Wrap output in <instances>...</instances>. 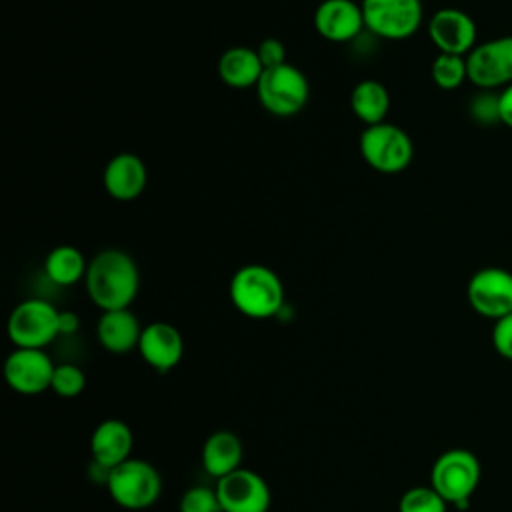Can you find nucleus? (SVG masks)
Here are the masks:
<instances>
[{
  "instance_id": "obj_1",
  "label": "nucleus",
  "mask_w": 512,
  "mask_h": 512,
  "mask_svg": "<svg viewBox=\"0 0 512 512\" xmlns=\"http://www.w3.org/2000/svg\"><path fill=\"white\" fill-rule=\"evenodd\" d=\"M84 286L102 312L130 308L140 288L136 260L122 248H104L88 260Z\"/></svg>"
},
{
  "instance_id": "obj_2",
  "label": "nucleus",
  "mask_w": 512,
  "mask_h": 512,
  "mask_svg": "<svg viewBox=\"0 0 512 512\" xmlns=\"http://www.w3.org/2000/svg\"><path fill=\"white\" fill-rule=\"evenodd\" d=\"M232 306L246 318L268 320L284 308V284L266 264L240 266L228 286Z\"/></svg>"
},
{
  "instance_id": "obj_3",
  "label": "nucleus",
  "mask_w": 512,
  "mask_h": 512,
  "mask_svg": "<svg viewBox=\"0 0 512 512\" xmlns=\"http://www.w3.org/2000/svg\"><path fill=\"white\" fill-rule=\"evenodd\" d=\"M482 478V466L466 448L442 452L430 470V486L452 506L466 508Z\"/></svg>"
},
{
  "instance_id": "obj_4",
  "label": "nucleus",
  "mask_w": 512,
  "mask_h": 512,
  "mask_svg": "<svg viewBox=\"0 0 512 512\" xmlns=\"http://www.w3.org/2000/svg\"><path fill=\"white\" fill-rule=\"evenodd\" d=\"M364 162L380 174H400L414 158V144L408 132L392 122L364 126L358 140Z\"/></svg>"
},
{
  "instance_id": "obj_5",
  "label": "nucleus",
  "mask_w": 512,
  "mask_h": 512,
  "mask_svg": "<svg viewBox=\"0 0 512 512\" xmlns=\"http://www.w3.org/2000/svg\"><path fill=\"white\" fill-rule=\"evenodd\" d=\"M256 94L266 112L288 118L308 104L310 84L298 66L286 62L274 68H264V74L256 84Z\"/></svg>"
},
{
  "instance_id": "obj_6",
  "label": "nucleus",
  "mask_w": 512,
  "mask_h": 512,
  "mask_svg": "<svg viewBox=\"0 0 512 512\" xmlns=\"http://www.w3.org/2000/svg\"><path fill=\"white\" fill-rule=\"evenodd\" d=\"M60 310L44 298H26L8 316V338L16 348L44 350L60 336Z\"/></svg>"
},
{
  "instance_id": "obj_7",
  "label": "nucleus",
  "mask_w": 512,
  "mask_h": 512,
  "mask_svg": "<svg viewBox=\"0 0 512 512\" xmlns=\"http://www.w3.org/2000/svg\"><path fill=\"white\" fill-rule=\"evenodd\" d=\"M106 488L118 506L126 510H144L160 498L162 476L150 462L128 458L112 468Z\"/></svg>"
},
{
  "instance_id": "obj_8",
  "label": "nucleus",
  "mask_w": 512,
  "mask_h": 512,
  "mask_svg": "<svg viewBox=\"0 0 512 512\" xmlns=\"http://www.w3.org/2000/svg\"><path fill=\"white\" fill-rule=\"evenodd\" d=\"M364 28L382 40H406L424 22L422 0H362Z\"/></svg>"
},
{
  "instance_id": "obj_9",
  "label": "nucleus",
  "mask_w": 512,
  "mask_h": 512,
  "mask_svg": "<svg viewBox=\"0 0 512 512\" xmlns=\"http://www.w3.org/2000/svg\"><path fill=\"white\" fill-rule=\"evenodd\" d=\"M470 308L488 320H498L512 312V272L500 266L476 270L466 286Z\"/></svg>"
},
{
  "instance_id": "obj_10",
  "label": "nucleus",
  "mask_w": 512,
  "mask_h": 512,
  "mask_svg": "<svg viewBox=\"0 0 512 512\" xmlns=\"http://www.w3.org/2000/svg\"><path fill=\"white\" fill-rule=\"evenodd\" d=\"M468 82L492 90L512 84V34L476 44L466 56Z\"/></svg>"
},
{
  "instance_id": "obj_11",
  "label": "nucleus",
  "mask_w": 512,
  "mask_h": 512,
  "mask_svg": "<svg viewBox=\"0 0 512 512\" xmlns=\"http://www.w3.org/2000/svg\"><path fill=\"white\" fill-rule=\"evenodd\" d=\"M222 512H268L272 492L268 482L248 468H238L216 482Z\"/></svg>"
},
{
  "instance_id": "obj_12",
  "label": "nucleus",
  "mask_w": 512,
  "mask_h": 512,
  "mask_svg": "<svg viewBox=\"0 0 512 512\" xmlns=\"http://www.w3.org/2000/svg\"><path fill=\"white\" fill-rule=\"evenodd\" d=\"M56 364L38 348H14L4 362V378L18 394H40L50 388Z\"/></svg>"
},
{
  "instance_id": "obj_13",
  "label": "nucleus",
  "mask_w": 512,
  "mask_h": 512,
  "mask_svg": "<svg viewBox=\"0 0 512 512\" xmlns=\"http://www.w3.org/2000/svg\"><path fill=\"white\" fill-rule=\"evenodd\" d=\"M428 36L432 44L442 54H456V56H468L470 50L476 46L478 28L474 18L460 10V8H440L436 10L428 24Z\"/></svg>"
},
{
  "instance_id": "obj_14",
  "label": "nucleus",
  "mask_w": 512,
  "mask_h": 512,
  "mask_svg": "<svg viewBox=\"0 0 512 512\" xmlns=\"http://www.w3.org/2000/svg\"><path fill=\"white\" fill-rule=\"evenodd\" d=\"M312 24L328 42H352L364 30L362 6L354 0H322L314 10Z\"/></svg>"
},
{
  "instance_id": "obj_15",
  "label": "nucleus",
  "mask_w": 512,
  "mask_h": 512,
  "mask_svg": "<svg viewBox=\"0 0 512 512\" xmlns=\"http://www.w3.org/2000/svg\"><path fill=\"white\" fill-rule=\"evenodd\" d=\"M142 360L156 372H170L176 368L184 354V338L170 322H150L142 328L136 348Z\"/></svg>"
},
{
  "instance_id": "obj_16",
  "label": "nucleus",
  "mask_w": 512,
  "mask_h": 512,
  "mask_svg": "<svg viewBox=\"0 0 512 512\" xmlns=\"http://www.w3.org/2000/svg\"><path fill=\"white\" fill-rule=\"evenodd\" d=\"M102 184L110 198L118 202H132L146 190L148 168L138 154L118 152L106 162Z\"/></svg>"
},
{
  "instance_id": "obj_17",
  "label": "nucleus",
  "mask_w": 512,
  "mask_h": 512,
  "mask_svg": "<svg viewBox=\"0 0 512 512\" xmlns=\"http://www.w3.org/2000/svg\"><path fill=\"white\" fill-rule=\"evenodd\" d=\"M132 446H134V434L130 426L118 418L102 420L92 436H90V454L92 460L116 468L118 464L132 458Z\"/></svg>"
},
{
  "instance_id": "obj_18",
  "label": "nucleus",
  "mask_w": 512,
  "mask_h": 512,
  "mask_svg": "<svg viewBox=\"0 0 512 512\" xmlns=\"http://www.w3.org/2000/svg\"><path fill=\"white\" fill-rule=\"evenodd\" d=\"M142 326L130 308L106 310L96 322L100 346L110 354H126L138 348Z\"/></svg>"
},
{
  "instance_id": "obj_19",
  "label": "nucleus",
  "mask_w": 512,
  "mask_h": 512,
  "mask_svg": "<svg viewBox=\"0 0 512 512\" xmlns=\"http://www.w3.org/2000/svg\"><path fill=\"white\" fill-rule=\"evenodd\" d=\"M200 458H202L204 470L212 478L220 480L230 472L242 468V458H244L242 440L230 430H216L204 440Z\"/></svg>"
},
{
  "instance_id": "obj_20",
  "label": "nucleus",
  "mask_w": 512,
  "mask_h": 512,
  "mask_svg": "<svg viewBox=\"0 0 512 512\" xmlns=\"http://www.w3.org/2000/svg\"><path fill=\"white\" fill-rule=\"evenodd\" d=\"M218 76L220 80L236 90H246L258 84L264 74V66L256 48L250 46H232L224 50L218 58Z\"/></svg>"
},
{
  "instance_id": "obj_21",
  "label": "nucleus",
  "mask_w": 512,
  "mask_h": 512,
  "mask_svg": "<svg viewBox=\"0 0 512 512\" xmlns=\"http://www.w3.org/2000/svg\"><path fill=\"white\" fill-rule=\"evenodd\" d=\"M350 110L364 126L386 122L390 112L388 88L374 78L360 80L350 92Z\"/></svg>"
},
{
  "instance_id": "obj_22",
  "label": "nucleus",
  "mask_w": 512,
  "mask_h": 512,
  "mask_svg": "<svg viewBox=\"0 0 512 512\" xmlns=\"http://www.w3.org/2000/svg\"><path fill=\"white\" fill-rule=\"evenodd\" d=\"M88 260L80 248L72 244L54 246L44 258V274L56 286H74L84 280Z\"/></svg>"
},
{
  "instance_id": "obj_23",
  "label": "nucleus",
  "mask_w": 512,
  "mask_h": 512,
  "mask_svg": "<svg viewBox=\"0 0 512 512\" xmlns=\"http://www.w3.org/2000/svg\"><path fill=\"white\" fill-rule=\"evenodd\" d=\"M430 76L432 82L440 90H456L468 80V68H466V56H456V54H442L432 60L430 66Z\"/></svg>"
},
{
  "instance_id": "obj_24",
  "label": "nucleus",
  "mask_w": 512,
  "mask_h": 512,
  "mask_svg": "<svg viewBox=\"0 0 512 512\" xmlns=\"http://www.w3.org/2000/svg\"><path fill=\"white\" fill-rule=\"evenodd\" d=\"M448 506L432 486H414L400 496L398 512H448Z\"/></svg>"
},
{
  "instance_id": "obj_25",
  "label": "nucleus",
  "mask_w": 512,
  "mask_h": 512,
  "mask_svg": "<svg viewBox=\"0 0 512 512\" xmlns=\"http://www.w3.org/2000/svg\"><path fill=\"white\" fill-rule=\"evenodd\" d=\"M84 386H86V376L80 366L70 362L56 364L50 390H54L62 398H74L84 390Z\"/></svg>"
},
{
  "instance_id": "obj_26",
  "label": "nucleus",
  "mask_w": 512,
  "mask_h": 512,
  "mask_svg": "<svg viewBox=\"0 0 512 512\" xmlns=\"http://www.w3.org/2000/svg\"><path fill=\"white\" fill-rule=\"evenodd\" d=\"M180 512H222L216 488L192 486L180 498Z\"/></svg>"
},
{
  "instance_id": "obj_27",
  "label": "nucleus",
  "mask_w": 512,
  "mask_h": 512,
  "mask_svg": "<svg viewBox=\"0 0 512 512\" xmlns=\"http://www.w3.org/2000/svg\"><path fill=\"white\" fill-rule=\"evenodd\" d=\"M492 346L498 356H502L504 360H512V312L494 322Z\"/></svg>"
},
{
  "instance_id": "obj_28",
  "label": "nucleus",
  "mask_w": 512,
  "mask_h": 512,
  "mask_svg": "<svg viewBox=\"0 0 512 512\" xmlns=\"http://www.w3.org/2000/svg\"><path fill=\"white\" fill-rule=\"evenodd\" d=\"M264 68H274L286 64V46L278 38H264L256 48Z\"/></svg>"
},
{
  "instance_id": "obj_29",
  "label": "nucleus",
  "mask_w": 512,
  "mask_h": 512,
  "mask_svg": "<svg viewBox=\"0 0 512 512\" xmlns=\"http://www.w3.org/2000/svg\"><path fill=\"white\" fill-rule=\"evenodd\" d=\"M470 112L478 122H500L498 116V96L480 94L470 102Z\"/></svg>"
},
{
  "instance_id": "obj_30",
  "label": "nucleus",
  "mask_w": 512,
  "mask_h": 512,
  "mask_svg": "<svg viewBox=\"0 0 512 512\" xmlns=\"http://www.w3.org/2000/svg\"><path fill=\"white\" fill-rule=\"evenodd\" d=\"M498 116L500 122L512 130V84L504 86V90L498 94Z\"/></svg>"
},
{
  "instance_id": "obj_31",
  "label": "nucleus",
  "mask_w": 512,
  "mask_h": 512,
  "mask_svg": "<svg viewBox=\"0 0 512 512\" xmlns=\"http://www.w3.org/2000/svg\"><path fill=\"white\" fill-rule=\"evenodd\" d=\"M58 324H60V336H72L80 328V318L72 310H60Z\"/></svg>"
}]
</instances>
